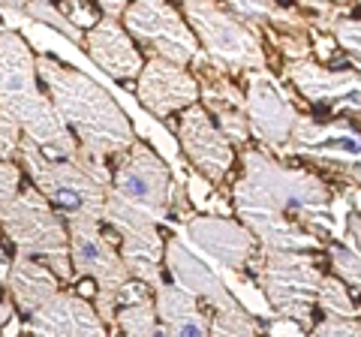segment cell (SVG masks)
I'll return each instance as SVG.
<instances>
[{"label":"cell","instance_id":"cell-28","mask_svg":"<svg viewBox=\"0 0 361 337\" xmlns=\"http://www.w3.org/2000/svg\"><path fill=\"white\" fill-rule=\"evenodd\" d=\"M329 262H331V271L343 280L349 289H355L361 295V250L358 247H341V244H329Z\"/></svg>","mask_w":361,"mask_h":337},{"label":"cell","instance_id":"cell-12","mask_svg":"<svg viewBox=\"0 0 361 337\" xmlns=\"http://www.w3.org/2000/svg\"><path fill=\"white\" fill-rule=\"evenodd\" d=\"M247 121L262 151L280 154L292 142L301 111L268 70L247 73Z\"/></svg>","mask_w":361,"mask_h":337},{"label":"cell","instance_id":"cell-22","mask_svg":"<svg viewBox=\"0 0 361 337\" xmlns=\"http://www.w3.org/2000/svg\"><path fill=\"white\" fill-rule=\"evenodd\" d=\"M61 286H63V280L49 265L25 253L13 256V271H9V280L4 283L6 295L16 301V307L18 313H25V319L30 313H37L42 305H49L61 292Z\"/></svg>","mask_w":361,"mask_h":337},{"label":"cell","instance_id":"cell-7","mask_svg":"<svg viewBox=\"0 0 361 337\" xmlns=\"http://www.w3.org/2000/svg\"><path fill=\"white\" fill-rule=\"evenodd\" d=\"M175 196L178 190L163 157H157V151L135 139L133 148L121 154V163L111 172L106 214H130L163 226V223H172L169 214H172Z\"/></svg>","mask_w":361,"mask_h":337},{"label":"cell","instance_id":"cell-19","mask_svg":"<svg viewBox=\"0 0 361 337\" xmlns=\"http://www.w3.org/2000/svg\"><path fill=\"white\" fill-rule=\"evenodd\" d=\"M27 337H111V329L97 313L94 301L61 289L49 305L25 319Z\"/></svg>","mask_w":361,"mask_h":337},{"label":"cell","instance_id":"cell-5","mask_svg":"<svg viewBox=\"0 0 361 337\" xmlns=\"http://www.w3.org/2000/svg\"><path fill=\"white\" fill-rule=\"evenodd\" d=\"M250 271L277 319L313 331V310L319 307V286L325 280L319 259L313 253L259 247L250 262Z\"/></svg>","mask_w":361,"mask_h":337},{"label":"cell","instance_id":"cell-27","mask_svg":"<svg viewBox=\"0 0 361 337\" xmlns=\"http://www.w3.org/2000/svg\"><path fill=\"white\" fill-rule=\"evenodd\" d=\"M353 0H295V9L310 21V25L329 30L346 16V9Z\"/></svg>","mask_w":361,"mask_h":337},{"label":"cell","instance_id":"cell-16","mask_svg":"<svg viewBox=\"0 0 361 337\" xmlns=\"http://www.w3.org/2000/svg\"><path fill=\"white\" fill-rule=\"evenodd\" d=\"M135 99L151 111L154 118L169 121L178 111H187L190 106L202 103L199 78L180 63L166 58H148L145 73L135 82Z\"/></svg>","mask_w":361,"mask_h":337},{"label":"cell","instance_id":"cell-13","mask_svg":"<svg viewBox=\"0 0 361 337\" xmlns=\"http://www.w3.org/2000/svg\"><path fill=\"white\" fill-rule=\"evenodd\" d=\"M175 130H178L180 151L187 154L196 175L205 178L214 187L226 184V178L232 175V166H235V145L226 139V133L208 115V109L196 103L187 111H180V121Z\"/></svg>","mask_w":361,"mask_h":337},{"label":"cell","instance_id":"cell-15","mask_svg":"<svg viewBox=\"0 0 361 337\" xmlns=\"http://www.w3.org/2000/svg\"><path fill=\"white\" fill-rule=\"evenodd\" d=\"M196 78L202 87V106L208 109V115L217 121V127L226 133V139L232 145L247 148V142L253 139L250 121H247V91H241L232 82V73L211 61L205 51L196 61Z\"/></svg>","mask_w":361,"mask_h":337},{"label":"cell","instance_id":"cell-21","mask_svg":"<svg viewBox=\"0 0 361 337\" xmlns=\"http://www.w3.org/2000/svg\"><path fill=\"white\" fill-rule=\"evenodd\" d=\"M163 337H211V313L193 292L163 283L154 292Z\"/></svg>","mask_w":361,"mask_h":337},{"label":"cell","instance_id":"cell-6","mask_svg":"<svg viewBox=\"0 0 361 337\" xmlns=\"http://www.w3.org/2000/svg\"><path fill=\"white\" fill-rule=\"evenodd\" d=\"M0 223H4V235L6 241H13L16 253L42 259L63 283L75 280L70 223L54 211V205L33 184L21 190L9 205H0Z\"/></svg>","mask_w":361,"mask_h":337},{"label":"cell","instance_id":"cell-35","mask_svg":"<svg viewBox=\"0 0 361 337\" xmlns=\"http://www.w3.org/2000/svg\"><path fill=\"white\" fill-rule=\"evenodd\" d=\"M346 226H349V232H353V247L361 250V214H349Z\"/></svg>","mask_w":361,"mask_h":337},{"label":"cell","instance_id":"cell-33","mask_svg":"<svg viewBox=\"0 0 361 337\" xmlns=\"http://www.w3.org/2000/svg\"><path fill=\"white\" fill-rule=\"evenodd\" d=\"M27 6H30V0H0V9H4V21H6L4 27L16 30V27H18L16 21H18V18H25Z\"/></svg>","mask_w":361,"mask_h":337},{"label":"cell","instance_id":"cell-2","mask_svg":"<svg viewBox=\"0 0 361 337\" xmlns=\"http://www.w3.org/2000/svg\"><path fill=\"white\" fill-rule=\"evenodd\" d=\"M37 70L58 115L66 121V127L87 154L109 160V157L127 154L135 145L127 111L90 75L45 54H37Z\"/></svg>","mask_w":361,"mask_h":337},{"label":"cell","instance_id":"cell-26","mask_svg":"<svg viewBox=\"0 0 361 337\" xmlns=\"http://www.w3.org/2000/svg\"><path fill=\"white\" fill-rule=\"evenodd\" d=\"M25 18L37 21V25H49L51 30L63 33L66 39H73L75 46H85V33H82V27H78L75 21L66 16L61 6H54L51 0H30V6H27Z\"/></svg>","mask_w":361,"mask_h":337},{"label":"cell","instance_id":"cell-29","mask_svg":"<svg viewBox=\"0 0 361 337\" xmlns=\"http://www.w3.org/2000/svg\"><path fill=\"white\" fill-rule=\"evenodd\" d=\"M331 37L337 42V49H343L349 58H355V63H361V18L343 16L331 27Z\"/></svg>","mask_w":361,"mask_h":337},{"label":"cell","instance_id":"cell-14","mask_svg":"<svg viewBox=\"0 0 361 337\" xmlns=\"http://www.w3.org/2000/svg\"><path fill=\"white\" fill-rule=\"evenodd\" d=\"M286 82L313 106L361 118V70H329L313 58L283 61Z\"/></svg>","mask_w":361,"mask_h":337},{"label":"cell","instance_id":"cell-24","mask_svg":"<svg viewBox=\"0 0 361 337\" xmlns=\"http://www.w3.org/2000/svg\"><path fill=\"white\" fill-rule=\"evenodd\" d=\"M208 313H211V337H265L259 319L235 295L220 301L217 307H208Z\"/></svg>","mask_w":361,"mask_h":337},{"label":"cell","instance_id":"cell-10","mask_svg":"<svg viewBox=\"0 0 361 337\" xmlns=\"http://www.w3.org/2000/svg\"><path fill=\"white\" fill-rule=\"evenodd\" d=\"M121 21L148 58H166L180 66L202 58L199 37L172 0H133Z\"/></svg>","mask_w":361,"mask_h":337},{"label":"cell","instance_id":"cell-31","mask_svg":"<svg viewBox=\"0 0 361 337\" xmlns=\"http://www.w3.org/2000/svg\"><path fill=\"white\" fill-rule=\"evenodd\" d=\"M21 163L18 160H6V163H0V205H9L21 190Z\"/></svg>","mask_w":361,"mask_h":337},{"label":"cell","instance_id":"cell-4","mask_svg":"<svg viewBox=\"0 0 361 337\" xmlns=\"http://www.w3.org/2000/svg\"><path fill=\"white\" fill-rule=\"evenodd\" d=\"M16 160L25 168L30 184L54 205L66 223H103L111 187V172L106 160L78 151L75 160L49 157L37 142L25 136Z\"/></svg>","mask_w":361,"mask_h":337},{"label":"cell","instance_id":"cell-11","mask_svg":"<svg viewBox=\"0 0 361 337\" xmlns=\"http://www.w3.org/2000/svg\"><path fill=\"white\" fill-rule=\"evenodd\" d=\"M277 157H301V160H310L343 181L361 187V130L343 118L319 123L301 115L292 142Z\"/></svg>","mask_w":361,"mask_h":337},{"label":"cell","instance_id":"cell-30","mask_svg":"<svg viewBox=\"0 0 361 337\" xmlns=\"http://www.w3.org/2000/svg\"><path fill=\"white\" fill-rule=\"evenodd\" d=\"M21 142H25V130H21V123L13 115L0 111V160H4V163L16 160Z\"/></svg>","mask_w":361,"mask_h":337},{"label":"cell","instance_id":"cell-32","mask_svg":"<svg viewBox=\"0 0 361 337\" xmlns=\"http://www.w3.org/2000/svg\"><path fill=\"white\" fill-rule=\"evenodd\" d=\"M310 337H361V319L325 317L319 325H313Z\"/></svg>","mask_w":361,"mask_h":337},{"label":"cell","instance_id":"cell-34","mask_svg":"<svg viewBox=\"0 0 361 337\" xmlns=\"http://www.w3.org/2000/svg\"><path fill=\"white\" fill-rule=\"evenodd\" d=\"M94 4L106 18H123V13L130 9L133 0H94Z\"/></svg>","mask_w":361,"mask_h":337},{"label":"cell","instance_id":"cell-23","mask_svg":"<svg viewBox=\"0 0 361 337\" xmlns=\"http://www.w3.org/2000/svg\"><path fill=\"white\" fill-rule=\"evenodd\" d=\"M121 337H163L160 317H157L154 289L130 280L121 295V313H118Z\"/></svg>","mask_w":361,"mask_h":337},{"label":"cell","instance_id":"cell-37","mask_svg":"<svg viewBox=\"0 0 361 337\" xmlns=\"http://www.w3.org/2000/svg\"><path fill=\"white\" fill-rule=\"evenodd\" d=\"M358 127H361V118H358Z\"/></svg>","mask_w":361,"mask_h":337},{"label":"cell","instance_id":"cell-36","mask_svg":"<svg viewBox=\"0 0 361 337\" xmlns=\"http://www.w3.org/2000/svg\"><path fill=\"white\" fill-rule=\"evenodd\" d=\"M51 4H54V0H51ZM61 4H73V0H61Z\"/></svg>","mask_w":361,"mask_h":337},{"label":"cell","instance_id":"cell-25","mask_svg":"<svg viewBox=\"0 0 361 337\" xmlns=\"http://www.w3.org/2000/svg\"><path fill=\"white\" fill-rule=\"evenodd\" d=\"M319 307L325 317H337V319H361V310L353 301V292L337 274H325L322 286H319Z\"/></svg>","mask_w":361,"mask_h":337},{"label":"cell","instance_id":"cell-17","mask_svg":"<svg viewBox=\"0 0 361 337\" xmlns=\"http://www.w3.org/2000/svg\"><path fill=\"white\" fill-rule=\"evenodd\" d=\"M184 235L193 247H199L211 262H217L229 271H244L250 268L259 250L256 235L244 226L241 220L217 217V214H193L184 220Z\"/></svg>","mask_w":361,"mask_h":337},{"label":"cell","instance_id":"cell-20","mask_svg":"<svg viewBox=\"0 0 361 337\" xmlns=\"http://www.w3.org/2000/svg\"><path fill=\"white\" fill-rule=\"evenodd\" d=\"M85 51L99 70L111 78H118V82H139V75L145 73V63H148L139 42L123 27V21L106 18V16L94 27H87Z\"/></svg>","mask_w":361,"mask_h":337},{"label":"cell","instance_id":"cell-3","mask_svg":"<svg viewBox=\"0 0 361 337\" xmlns=\"http://www.w3.org/2000/svg\"><path fill=\"white\" fill-rule=\"evenodd\" d=\"M0 111L13 115L25 136L37 142L49 157L75 160L82 151V145L45 91L37 70V54L18 30L9 27L0 33Z\"/></svg>","mask_w":361,"mask_h":337},{"label":"cell","instance_id":"cell-18","mask_svg":"<svg viewBox=\"0 0 361 337\" xmlns=\"http://www.w3.org/2000/svg\"><path fill=\"white\" fill-rule=\"evenodd\" d=\"M103 223L118 235L121 256L127 262L133 280L151 286L154 292L160 289L163 280V265H166V238L160 235V226L142 217L130 214H106Z\"/></svg>","mask_w":361,"mask_h":337},{"label":"cell","instance_id":"cell-8","mask_svg":"<svg viewBox=\"0 0 361 337\" xmlns=\"http://www.w3.org/2000/svg\"><path fill=\"white\" fill-rule=\"evenodd\" d=\"M180 9L199 37L202 51L232 75L268 70L262 30L226 9L223 0H180Z\"/></svg>","mask_w":361,"mask_h":337},{"label":"cell","instance_id":"cell-1","mask_svg":"<svg viewBox=\"0 0 361 337\" xmlns=\"http://www.w3.org/2000/svg\"><path fill=\"white\" fill-rule=\"evenodd\" d=\"M241 178L232 184V208L265 250H329L334 235L331 187L307 168L283 166L271 151L244 148Z\"/></svg>","mask_w":361,"mask_h":337},{"label":"cell","instance_id":"cell-9","mask_svg":"<svg viewBox=\"0 0 361 337\" xmlns=\"http://www.w3.org/2000/svg\"><path fill=\"white\" fill-rule=\"evenodd\" d=\"M70 253L75 277H90L97 283L94 307L111 329V337L121 334V295L133 280L130 268L121 256V244H115L103 232V223H70Z\"/></svg>","mask_w":361,"mask_h":337}]
</instances>
